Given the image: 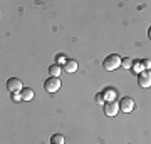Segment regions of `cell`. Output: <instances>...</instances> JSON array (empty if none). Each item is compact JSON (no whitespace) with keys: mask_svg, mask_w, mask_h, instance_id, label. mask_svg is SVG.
<instances>
[{"mask_svg":"<svg viewBox=\"0 0 151 144\" xmlns=\"http://www.w3.org/2000/svg\"><path fill=\"white\" fill-rule=\"evenodd\" d=\"M141 64H143V69L145 70H151V60L150 59H143Z\"/></svg>","mask_w":151,"mask_h":144,"instance_id":"obj_16","label":"cell"},{"mask_svg":"<svg viewBox=\"0 0 151 144\" xmlns=\"http://www.w3.org/2000/svg\"><path fill=\"white\" fill-rule=\"evenodd\" d=\"M121 64H123V59L119 57L118 54H111V55H108V57L104 59L103 67L108 70V72H113V70L119 69V67H121Z\"/></svg>","mask_w":151,"mask_h":144,"instance_id":"obj_1","label":"cell"},{"mask_svg":"<svg viewBox=\"0 0 151 144\" xmlns=\"http://www.w3.org/2000/svg\"><path fill=\"white\" fill-rule=\"evenodd\" d=\"M94 99H96V102H97V104H101V106H104V104H106V99H104L103 92H101V94H96V97H94Z\"/></svg>","mask_w":151,"mask_h":144,"instance_id":"obj_15","label":"cell"},{"mask_svg":"<svg viewBox=\"0 0 151 144\" xmlns=\"http://www.w3.org/2000/svg\"><path fill=\"white\" fill-rule=\"evenodd\" d=\"M131 70H133V72H134L136 75H139L141 72H143V64H141V60H134V62H133V67H131Z\"/></svg>","mask_w":151,"mask_h":144,"instance_id":"obj_11","label":"cell"},{"mask_svg":"<svg viewBox=\"0 0 151 144\" xmlns=\"http://www.w3.org/2000/svg\"><path fill=\"white\" fill-rule=\"evenodd\" d=\"M133 62H134L133 59H129V57H124L121 67H124V69H131V67H133Z\"/></svg>","mask_w":151,"mask_h":144,"instance_id":"obj_13","label":"cell"},{"mask_svg":"<svg viewBox=\"0 0 151 144\" xmlns=\"http://www.w3.org/2000/svg\"><path fill=\"white\" fill-rule=\"evenodd\" d=\"M10 96H12V101H15V102L22 101V96H20V94H10Z\"/></svg>","mask_w":151,"mask_h":144,"instance_id":"obj_17","label":"cell"},{"mask_svg":"<svg viewBox=\"0 0 151 144\" xmlns=\"http://www.w3.org/2000/svg\"><path fill=\"white\" fill-rule=\"evenodd\" d=\"M7 89L10 91V94H20L24 91V85H22V80L17 79V77H10L7 80Z\"/></svg>","mask_w":151,"mask_h":144,"instance_id":"obj_4","label":"cell"},{"mask_svg":"<svg viewBox=\"0 0 151 144\" xmlns=\"http://www.w3.org/2000/svg\"><path fill=\"white\" fill-rule=\"evenodd\" d=\"M148 39H150V40H151V27H150V29H148Z\"/></svg>","mask_w":151,"mask_h":144,"instance_id":"obj_18","label":"cell"},{"mask_svg":"<svg viewBox=\"0 0 151 144\" xmlns=\"http://www.w3.org/2000/svg\"><path fill=\"white\" fill-rule=\"evenodd\" d=\"M138 84H139L143 89L151 87V70H143V72L138 75Z\"/></svg>","mask_w":151,"mask_h":144,"instance_id":"obj_6","label":"cell"},{"mask_svg":"<svg viewBox=\"0 0 151 144\" xmlns=\"http://www.w3.org/2000/svg\"><path fill=\"white\" fill-rule=\"evenodd\" d=\"M55 62H57L59 65H62V67H64L65 62H67V59H65V55H62V54H60V55H57V57H55Z\"/></svg>","mask_w":151,"mask_h":144,"instance_id":"obj_14","label":"cell"},{"mask_svg":"<svg viewBox=\"0 0 151 144\" xmlns=\"http://www.w3.org/2000/svg\"><path fill=\"white\" fill-rule=\"evenodd\" d=\"M103 111H104V114L108 116V117H116L119 114V111H121V107H119V102H106L103 106Z\"/></svg>","mask_w":151,"mask_h":144,"instance_id":"obj_3","label":"cell"},{"mask_svg":"<svg viewBox=\"0 0 151 144\" xmlns=\"http://www.w3.org/2000/svg\"><path fill=\"white\" fill-rule=\"evenodd\" d=\"M64 143H65V139L62 134H54L50 138V144H64Z\"/></svg>","mask_w":151,"mask_h":144,"instance_id":"obj_12","label":"cell"},{"mask_svg":"<svg viewBox=\"0 0 151 144\" xmlns=\"http://www.w3.org/2000/svg\"><path fill=\"white\" fill-rule=\"evenodd\" d=\"M60 72H62V69H60L59 64H52L50 67H49V74H50V77H59Z\"/></svg>","mask_w":151,"mask_h":144,"instance_id":"obj_10","label":"cell"},{"mask_svg":"<svg viewBox=\"0 0 151 144\" xmlns=\"http://www.w3.org/2000/svg\"><path fill=\"white\" fill-rule=\"evenodd\" d=\"M44 89L49 92V94H54L60 89V79L59 77H49V79L44 80Z\"/></svg>","mask_w":151,"mask_h":144,"instance_id":"obj_2","label":"cell"},{"mask_svg":"<svg viewBox=\"0 0 151 144\" xmlns=\"http://www.w3.org/2000/svg\"><path fill=\"white\" fill-rule=\"evenodd\" d=\"M134 99L133 97H123L121 101H119V107H121V111L124 112V114H129V112H133L134 111Z\"/></svg>","mask_w":151,"mask_h":144,"instance_id":"obj_5","label":"cell"},{"mask_svg":"<svg viewBox=\"0 0 151 144\" xmlns=\"http://www.w3.org/2000/svg\"><path fill=\"white\" fill-rule=\"evenodd\" d=\"M20 96H22V101H30V99H34V89L24 87V91L20 92Z\"/></svg>","mask_w":151,"mask_h":144,"instance_id":"obj_9","label":"cell"},{"mask_svg":"<svg viewBox=\"0 0 151 144\" xmlns=\"http://www.w3.org/2000/svg\"><path fill=\"white\" fill-rule=\"evenodd\" d=\"M77 69H79V64H77V60H74V59L67 60V62H65V65H64V70H65V72H69V74L77 72Z\"/></svg>","mask_w":151,"mask_h":144,"instance_id":"obj_8","label":"cell"},{"mask_svg":"<svg viewBox=\"0 0 151 144\" xmlns=\"http://www.w3.org/2000/svg\"><path fill=\"white\" fill-rule=\"evenodd\" d=\"M103 96H104V99H106V102H114L116 97H118V91H116L114 87H106L103 91Z\"/></svg>","mask_w":151,"mask_h":144,"instance_id":"obj_7","label":"cell"}]
</instances>
